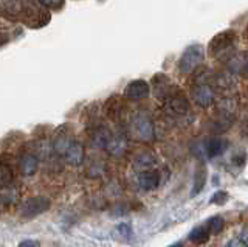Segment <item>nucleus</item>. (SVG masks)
I'll list each match as a JSON object with an SVG mask.
<instances>
[{"instance_id": "obj_1", "label": "nucleus", "mask_w": 248, "mask_h": 247, "mask_svg": "<svg viewBox=\"0 0 248 247\" xmlns=\"http://www.w3.org/2000/svg\"><path fill=\"white\" fill-rule=\"evenodd\" d=\"M132 132L140 142L151 143L155 140V128L151 117L146 112H137L132 118Z\"/></svg>"}, {"instance_id": "obj_2", "label": "nucleus", "mask_w": 248, "mask_h": 247, "mask_svg": "<svg viewBox=\"0 0 248 247\" xmlns=\"http://www.w3.org/2000/svg\"><path fill=\"white\" fill-rule=\"evenodd\" d=\"M203 58H205L203 47H202L200 44H192L183 51L180 61H178V70L185 75L192 73L196 68L200 67L202 63H203Z\"/></svg>"}, {"instance_id": "obj_3", "label": "nucleus", "mask_w": 248, "mask_h": 247, "mask_svg": "<svg viewBox=\"0 0 248 247\" xmlns=\"http://www.w3.org/2000/svg\"><path fill=\"white\" fill-rule=\"evenodd\" d=\"M50 205H51V202L48 198L34 196V198L23 200L19 208V214L25 219H31V218H36V216L45 213L50 208Z\"/></svg>"}, {"instance_id": "obj_4", "label": "nucleus", "mask_w": 248, "mask_h": 247, "mask_svg": "<svg viewBox=\"0 0 248 247\" xmlns=\"http://www.w3.org/2000/svg\"><path fill=\"white\" fill-rule=\"evenodd\" d=\"M234 41H236V33L232 32V30H227V32L216 34L208 45L209 55L214 58H219L220 55H223L225 51H228L232 47Z\"/></svg>"}, {"instance_id": "obj_5", "label": "nucleus", "mask_w": 248, "mask_h": 247, "mask_svg": "<svg viewBox=\"0 0 248 247\" xmlns=\"http://www.w3.org/2000/svg\"><path fill=\"white\" fill-rule=\"evenodd\" d=\"M165 111L172 117H183L189 112V103L185 95L175 90L165 99Z\"/></svg>"}, {"instance_id": "obj_6", "label": "nucleus", "mask_w": 248, "mask_h": 247, "mask_svg": "<svg viewBox=\"0 0 248 247\" xmlns=\"http://www.w3.org/2000/svg\"><path fill=\"white\" fill-rule=\"evenodd\" d=\"M227 140H223V138H219V137H214V138H209V140L203 142L199 145V156H206L209 159H214L217 156H220L223 154V151L227 149Z\"/></svg>"}, {"instance_id": "obj_7", "label": "nucleus", "mask_w": 248, "mask_h": 247, "mask_svg": "<svg viewBox=\"0 0 248 247\" xmlns=\"http://www.w3.org/2000/svg\"><path fill=\"white\" fill-rule=\"evenodd\" d=\"M127 148H129V140H127L126 134H123V132L113 134L112 132L104 149L110 154L112 157H121L127 152Z\"/></svg>"}, {"instance_id": "obj_8", "label": "nucleus", "mask_w": 248, "mask_h": 247, "mask_svg": "<svg viewBox=\"0 0 248 247\" xmlns=\"http://www.w3.org/2000/svg\"><path fill=\"white\" fill-rule=\"evenodd\" d=\"M192 99L200 107H208L214 101V90L208 82H200L192 89Z\"/></svg>"}, {"instance_id": "obj_9", "label": "nucleus", "mask_w": 248, "mask_h": 247, "mask_svg": "<svg viewBox=\"0 0 248 247\" xmlns=\"http://www.w3.org/2000/svg\"><path fill=\"white\" fill-rule=\"evenodd\" d=\"M137 182H138V187L143 191H152L155 188H158L161 177L157 169L152 168V169H146V171H140Z\"/></svg>"}, {"instance_id": "obj_10", "label": "nucleus", "mask_w": 248, "mask_h": 247, "mask_svg": "<svg viewBox=\"0 0 248 247\" xmlns=\"http://www.w3.org/2000/svg\"><path fill=\"white\" fill-rule=\"evenodd\" d=\"M149 92H151V86L144 80H135L127 84L126 90H124V95H126L127 99L138 101V99H143L149 95Z\"/></svg>"}, {"instance_id": "obj_11", "label": "nucleus", "mask_w": 248, "mask_h": 247, "mask_svg": "<svg viewBox=\"0 0 248 247\" xmlns=\"http://www.w3.org/2000/svg\"><path fill=\"white\" fill-rule=\"evenodd\" d=\"M177 87H174V84L169 81V78L166 75H155V78H154V94L157 98L160 99H165L169 97V95H172L174 92H175Z\"/></svg>"}, {"instance_id": "obj_12", "label": "nucleus", "mask_w": 248, "mask_h": 247, "mask_svg": "<svg viewBox=\"0 0 248 247\" xmlns=\"http://www.w3.org/2000/svg\"><path fill=\"white\" fill-rule=\"evenodd\" d=\"M64 159L68 165L72 166H81L84 164V146L79 142H72L70 146L67 148Z\"/></svg>"}, {"instance_id": "obj_13", "label": "nucleus", "mask_w": 248, "mask_h": 247, "mask_svg": "<svg viewBox=\"0 0 248 247\" xmlns=\"http://www.w3.org/2000/svg\"><path fill=\"white\" fill-rule=\"evenodd\" d=\"M72 142H73V138H72V135L67 132V129L58 131V134L54 135L53 142H51L53 152L56 154V156H59V157H64V154H65L67 148H68Z\"/></svg>"}, {"instance_id": "obj_14", "label": "nucleus", "mask_w": 248, "mask_h": 247, "mask_svg": "<svg viewBox=\"0 0 248 247\" xmlns=\"http://www.w3.org/2000/svg\"><path fill=\"white\" fill-rule=\"evenodd\" d=\"M19 168H20V173L23 177L34 176L37 168H39V157L36 156V154H31V152L23 154L20 162H19Z\"/></svg>"}, {"instance_id": "obj_15", "label": "nucleus", "mask_w": 248, "mask_h": 247, "mask_svg": "<svg viewBox=\"0 0 248 247\" xmlns=\"http://www.w3.org/2000/svg\"><path fill=\"white\" fill-rule=\"evenodd\" d=\"M155 165H157V157H155L154 154L149 152V151L137 154L134 162H132V166H134L137 171H146V169H152Z\"/></svg>"}, {"instance_id": "obj_16", "label": "nucleus", "mask_w": 248, "mask_h": 247, "mask_svg": "<svg viewBox=\"0 0 248 247\" xmlns=\"http://www.w3.org/2000/svg\"><path fill=\"white\" fill-rule=\"evenodd\" d=\"M110 135H112L110 129H108L107 126H104V125H99L92 132V145L96 146V148H99V149H104L107 142H108V138H110Z\"/></svg>"}, {"instance_id": "obj_17", "label": "nucleus", "mask_w": 248, "mask_h": 247, "mask_svg": "<svg viewBox=\"0 0 248 247\" xmlns=\"http://www.w3.org/2000/svg\"><path fill=\"white\" fill-rule=\"evenodd\" d=\"M209 235H211V231H209L208 226H197L191 230L188 238H189V241L196 243V244H203L208 241Z\"/></svg>"}, {"instance_id": "obj_18", "label": "nucleus", "mask_w": 248, "mask_h": 247, "mask_svg": "<svg viewBox=\"0 0 248 247\" xmlns=\"http://www.w3.org/2000/svg\"><path fill=\"white\" fill-rule=\"evenodd\" d=\"M14 173L10 164L0 160V188H6L13 183Z\"/></svg>"}, {"instance_id": "obj_19", "label": "nucleus", "mask_w": 248, "mask_h": 247, "mask_svg": "<svg viewBox=\"0 0 248 247\" xmlns=\"http://www.w3.org/2000/svg\"><path fill=\"white\" fill-rule=\"evenodd\" d=\"M121 101H118V98L116 97H112L110 99H107V103H106V115L110 120H118L121 117Z\"/></svg>"}, {"instance_id": "obj_20", "label": "nucleus", "mask_w": 248, "mask_h": 247, "mask_svg": "<svg viewBox=\"0 0 248 247\" xmlns=\"http://www.w3.org/2000/svg\"><path fill=\"white\" fill-rule=\"evenodd\" d=\"M205 182H206V171H205V168H199L197 171H196V176H194V185H192L191 196L199 195V193L203 190Z\"/></svg>"}, {"instance_id": "obj_21", "label": "nucleus", "mask_w": 248, "mask_h": 247, "mask_svg": "<svg viewBox=\"0 0 248 247\" xmlns=\"http://www.w3.org/2000/svg\"><path fill=\"white\" fill-rule=\"evenodd\" d=\"M223 226H225V221L220 218V216H214V218H211L208 221V229L213 235L220 233V231L223 230Z\"/></svg>"}, {"instance_id": "obj_22", "label": "nucleus", "mask_w": 248, "mask_h": 247, "mask_svg": "<svg viewBox=\"0 0 248 247\" xmlns=\"http://www.w3.org/2000/svg\"><path fill=\"white\" fill-rule=\"evenodd\" d=\"M65 0H39V3L48 10H59Z\"/></svg>"}, {"instance_id": "obj_23", "label": "nucleus", "mask_w": 248, "mask_h": 247, "mask_svg": "<svg viewBox=\"0 0 248 247\" xmlns=\"http://www.w3.org/2000/svg\"><path fill=\"white\" fill-rule=\"evenodd\" d=\"M227 199H228V195L225 191H217V193H214L213 195V198H211V202L213 204H217V205H223L225 202H227Z\"/></svg>"}, {"instance_id": "obj_24", "label": "nucleus", "mask_w": 248, "mask_h": 247, "mask_svg": "<svg viewBox=\"0 0 248 247\" xmlns=\"http://www.w3.org/2000/svg\"><path fill=\"white\" fill-rule=\"evenodd\" d=\"M118 231H120L123 236H130V233H132L129 224H120V226H118Z\"/></svg>"}, {"instance_id": "obj_25", "label": "nucleus", "mask_w": 248, "mask_h": 247, "mask_svg": "<svg viewBox=\"0 0 248 247\" xmlns=\"http://www.w3.org/2000/svg\"><path fill=\"white\" fill-rule=\"evenodd\" d=\"M227 246H230V247H231V246H240V247H244L245 243H244L242 239H240V236H239V238H232L231 241L227 243Z\"/></svg>"}, {"instance_id": "obj_26", "label": "nucleus", "mask_w": 248, "mask_h": 247, "mask_svg": "<svg viewBox=\"0 0 248 247\" xmlns=\"http://www.w3.org/2000/svg\"><path fill=\"white\" fill-rule=\"evenodd\" d=\"M240 239L245 243V246H248V227H245L242 230V233H240Z\"/></svg>"}, {"instance_id": "obj_27", "label": "nucleus", "mask_w": 248, "mask_h": 247, "mask_svg": "<svg viewBox=\"0 0 248 247\" xmlns=\"http://www.w3.org/2000/svg\"><path fill=\"white\" fill-rule=\"evenodd\" d=\"M242 135L247 138V140H248V118L245 120V123H244V125H242Z\"/></svg>"}, {"instance_id": "obj_28", "label": "nucleus", "mask_w": 248, "mask_h": 247, "mask_svg": "<svg viewBox=\"0 0 248 247\" xmlns=\"http://www.w3.org/2000/svg\"><path fill=\"white\" fill-rule=\"evenodd\" d=\"M8 41H10V36H8V34H3V33H0V45L6 44Z\"/></svg>"}, {"instance_id": "obj_29", "label": "nucleus", "mask_w": 248, "mask_h": 247, "mask_svg": "<svg viewBox=\"0 0 248 247\" xmlns=\"http://www.w3.org/2000/svg\"><path fill=\"white\" fill-rule=\"evenodd\" d=\"M20 246L22 247H25V246H39V243L37 241H22Z\"/></svg>"}, {"instance_id": "obj_30", "label": "nucleus", "mask_w": 248, "mask_h": 247, "mask_svg": "<svg viewBox=\"0 0 248 247\" xmlns=\"http://www.w3.org/2000/svg\"><path fill=\"white\" fill-rule=\"evenodd\" d=\"M247 75H248V63H247Z\"/></svg>"}]
</instances>
